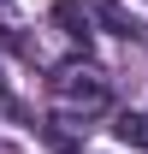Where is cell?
Returning a JSON list of instances; mask_svg holds the SVG:
<instances>
[{
  "mask_svg": "<svg viewBox=\"0 0 148 154\" xmlns=\"http://www.w3.org/2000/svg\"><path fill=\"white\" fill-rule=\"evenodd\" d=\"M113 131H119V142H125V148H148V113H142V107L119 113V125H113Z\"/></svg>",
  "mask_w": 148,
  "mask_h": 154,
  "instance_id": "3957f363",
  "label": "cell"
},
{
  "mask_svg": "<svg viewBox=\"0 0 148 154\" xmlns=\"http://www.w3.org/2000/svg\"><path fill=\"white\" fill-rule=\"evenodd\" d=\"M95 18H107L113 30H119V36H148V30H142L136 18H130V12L119 6V0H101V6H95Z\"/></svg>",
  "mask_w": 148,
  "mask_h": 154,
  "instance_id": "277c9868",
  "label": "cell"
},
{
  "mask_svg": "<svg viewBox=\"0 0 148 154\" xmlns=\"http://www.w3.org/2000/svg\"><path fill=\"white\" fill-rule=\"evenodd\" d=\"M48 101H54L59 113H77V119H95V113H107V77L95 71L89 59H71V65H59L54 77H48Z\"/></svg>",
  "mask_w": 148,
  "mask_h": 154,
  "instance_id": "6da1fadb",
  "label": "cell"
},
{
  "mask_svg": "<svg viewBox=\"0 0 148 154\" xmlns=\"http://www.w3.org/2000/svg\"><path fill=\"white\" fill-rule=\"evenodd\" d=\"M0 6H6V0H0Z\"/></svg>",
  "mask_w": 148,
  "mask_h": 154,
  "instance_id": "5b68a950",
  "label": "cell"
},
{
  "mask_svg": "<svg viewBox=\"0 0 148 154\" xmlns=\"http://www.w3.org/2000/svg\"><path fill=\"white\" fill-rule=\"evenodd\" d=\"M54 24H59V36L71 42V48H89V12L77 0H54Z\"/></svg>",
  "mask_w": 148,
  "mask_h": 154,
  "instance_id": "7a4b0ae2",
  "label": "cell"
}]
</instances>
